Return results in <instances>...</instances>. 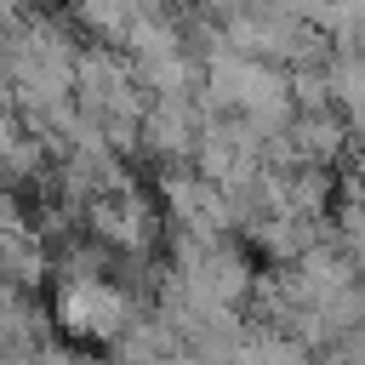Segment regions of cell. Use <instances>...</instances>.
I'll use <instances>...</instances> for the list:
<instances>
[{
    "mask_svg": "<svg viewBox=\"0 0 365 365\" xmlns=\"http://www.w3.org/2000/svg\"><path fill=\"white\" fill-rule=\"evenodd\" d=\"M51 314L63 319L68 336H86V342H120L131 331V297L103 274L97 279H63Z\"/></svg>",
    "mask_w": 365,
    "mask_h": 365,
    "instance_id": "obj_1",
    "label": "cell"
},
{
    "mask_svg": "<svg viewBox=\"0 0 365 365\" xmlns=\"http://www.w3.org/2000/svg\"><path fill=\"white\" fill-rule=\"evenodd\" d=\"M91 234L114 251H148L154 240V211L148 200H137L131 188H114L103 200H91Z\"/></svg>",
    "mask_w": 365,
    "mask_h": 365,
    "instance_id": "obj_2",
    "label": "cell"
},
{
    "mask_svg": "<svg viewBox=\"0 0 365 365\" xmlns=\"http://www.w3.org/2000/svg\"><path fill=\"white\" fill-rule=\"evenodd\" d=\"M143 131H148L154 154H182V148H194V114H188L182 103H160Z\"/></svg>",
    "mask_w": 365,
    "mask_h": 365,
    "instance_id": "obj_3",
    "label": "cell"
},
{
    "mask_svg": "<svg viewBox=\"0 0 365 365\" xmlns=\"http://www.w3.org/2000/svg\"><path fill=\"white\" fill-rule=\"evenodd\" d=\"M23 365H74V359H68L63 348H34V354H29Z\"/></svg>",
    "mask_w": 365,
    "mask_h": 365,
    "instance_id": "obj_4",
    "label": "cell"
}]
</instances>
